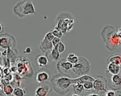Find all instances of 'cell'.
I'll list each match as a JSON object with an SVG mask.
<instances>
[{
    "label": "cell",
    "instance_id": "4",
    "mask_svg": "<svg viewBox=\"0 0 121 96\" xmlns=\"http://www.w3.org/2000/svg\"><path fill=\"white\" fill-rule=\"evenodd\" d=\"M55 20L56 23L55 28L65 33L69 32L72 28L74 19L70 13L64 11L59 13Z\"/></svg>",
    "mask_w": 121,
    "mask_h": 96
},
{
    "label": "cell",
    "instance_id": "8",
    "mask_svg": "<svg viewBox=\"0 0 121 96\" xmlns=\"http://www.w3.org/2000/svg\"><path fill=\"white\" fill-rule=\"evenodd\" d=\"M106 76L108 86L110 89L117 90L121 88V70L116 75H112L106 70Z\"/></svg>",
    "mask_w": 121,
    "mask_h": 96
},
{
    "label": "cell",
    "instance_id": "3",
    "mask_svg": "<svg viewBox=\"0 0 121 96\" xmlns=\"http://www.w3.org/2000/svg\"><path fill=\"white\" fill-rule=\"evenodd\" d=\"M17 74L21 77L30 78L34 73L33 67L29 58L25 56L17 58L15 61Z\"/></svg>",
    "mask_w": 121,
    "mask_h": 96
},
{
    "label": "cell",
    "instance_id": "6",
    "mask_svg": "<svg viewBox=\"0 0 121 96\" xmlns=\"http://www.w3.org/2000/svg\"><path fill=\"white\" fill-rule=\"evenodd\" d=\"M17 41L16 38L13 35L3 33L0 34V50L4 51L8 49H16Z\"/></svg>",
    "mask_w": 121,
    "mask_h": 96
},
{
    "label": "cell",
    "instance_id": "23",
    "mask_svg": "<svg viewBox=\"0 0 121 96\" xmlns=\"http://www.w3.org/2000/svg\"><path fill=\"white\" fill-rule=\"evenodd\" d=\"M83 86L84 87V88L85 91V93L93 90V81H86L85 82L84 84H83Z\"/></svg>",
    "mask_w": 121,
    "mask_h": 96
},
{
    "label": "cell",
    "instance_id": "17",
    "mask_svg": "<svg viewBox=\"0 0 121 96\" xmlns=\"http://www.w3.org/2000/svg\"><path fill=\"white\" fill-rule=\"evenodd\" d=\"M71 91L79 96L83 95L85 92L83 84L80 83H73L71 86Z\"/></svg>",
    "mask_w": 121,
    "mask_h": 96
},
{
    "label": "cell",
    "instance_id": "1",
    "mask_svg": "<svg viewBox=\"0 0 121 96\" xmlns=\"http://www.w3.org/2000/svg\"><path fill=\"white\" fill-rule=\"evenodd\" d=\"M69 74L57 73L52 77L50 81L53 89L60 94H65L70 91L72 78Z\"/></svg>",
    "mask_w": 121,
    "mask_h": 96
},
{
    "label": "cell",
    "instance_id": "10",
    "mask_svg": "<svg viewBox=\"0 0 121 96\" xmlns=\"http://www.w3.org/2000/svg\"><path fill=\"white\" fill-rule=\"evenodd\" d=\"M35 79L37 83L43 84L51 79V71L44 68H41L35 73Z\"/></svg>",
    "mask_w": 121,
    "mask_h": 96
},
{
    "label": "cell",
    "instance_id": "9",
    "mask_svg": "<svg viewBox=\"0 0 121 96\" xmlns=\"http://www.w3.org/2000/svg\"><path fill=\"white\" fill-rule=\"evenodd\" d=\"M73 65L67 61L64 58H60L57 61L56 67L57 70L59 73L69 74L71 72Z\"/></svg>",
    "mask_w": 121,
    "mask_h": 96
},
{
    "label": "cell",
    "instance_id": "30",
    "mask_svg": "<svg viewBox=\"0 0 121 96\" xmlns=\"http://www.w3.org/2000/svg\"><path fill=\"white\" fill-rule=\"evenodd\" d=\"M4 30V26L2 23L0 22V34L3 33Z\"/></svg>",
    "mask_w": 121,
    "mask_h": 96
},
{
    "label": "cell",
    "instance_id": "13",
    "mask_svg": "<svg viewBox=\"0 0 121 96\" xmlns=\"http://www.w3.org/2000/svg\"><path fill=\"white\" fill-rule=\"evenodd\" d=\"M35 61L36 65L40 69L46 67L49 62L47 57L42 54H37L35 57Z\"/></svg>",
    "mask_w": 121,
    "mask_h": 96
},
{
    "label": "cell",
    "instance_id": "19",
    "mask_svg": "<svg viewBox=\"0 0 121 96\" xmlns=\"http://www.w3.org/2000/svg\"><path fill=\"white\" fill-rule=\"evenodd\" d=\"M14 87L10 84H7L3 86L2 92L5 96H12Z\"/></svg>",
    "mask_w": 121,
    "mask_h": 96
},
{
    "label": "cell",
    "instance_id": "26",
    "mask_svg": "<svg viewBox=\"0 0 121 96\" xmlns=\"http://www.w3.org/2000/svg\"><path fill=\"white\" fill-rule=\"evenodd\" d=\"M60 42V38L54 37V38L52 41V43L53 47L56 46Z\"/></svg>",
    "mask_w": 121,
    "mask_h": 96
},
{
    "label": "cell",
    "instance_id": "32",
    "mask_svg": "<svg viewBox=\"0 0 121 96\" xmlns=\"http://www.w3.org/2000/svg\"><path fill=\"white\" fill-rule=\"evenodd\" d=\"M2 57V54H1V52L0 50V61L1 62V58Z\"/></svg>",
    "mask_w": 121,
    "mask_h": 96
},
{
    "label": "cell",
    "instance_id": "24",
    "mask_svg": "<svg viewBox=\"0 0 121 96\" xmlns=\"http://www.w3.org/2000/svg\"><path fill=\"white\" fill-rule=\"evenodd\" d=\"M52 32L54 37H58L60 39L64 35V33L62 32L55 28H54V29L52 31Z\"/></svg>",
    "mask_w": 121,
    "mask_h": 96
},
{
    "label": "cell",
    "instance_id": "25",
    "mask_svg": "<svg viewBox=\"0 0 121 96\" xmlns=\"http://www.w3.org/2000/svg\"><path fill=\"white\" fill-rule=\"evenodd\" d=\"M57 49V50L58 51V52L61 54L62 53H63L66 49V46L64 44V43H63L62 42H60L58 44L55 46Z\"/></svg>",
    "mask_w": 121,
    "mask_h": 96
},
{
    "label": "cell",
    "instance_id": "14",
    "mask_svg": "<svg viewBox=\"0 0 121 96\" xmlns=\"http://www.w3.org/2000/svg\"><path fill=\"white\" fill-rule=\"evenodd\" d=\"M53 47L52 41H49L45 37L40 42L39 48L42 52L43 53H45L51 50Z\"/></svg>",
    "mask_w": 121,
    "mask_h": 96
},
{
    "label": "cell",
    "instance_id": "2",
    "mask_svg": "<svg viewBox=\"0 0 121 96\" xmlns=\"http://www.w3.org/2000/svg\"><path fill=\"white\" fill-rule=\"evenodd\" d=\"M12 10L14 14L20 18L36 13L35 8L32 0L18 1L13 6Z\"/></svg>",
    "mask_w": 121,
    "mask_h": 96
},
{
    "label": "cell",
    "instance_id": "12",
    "mask_svg": "<svg viewBox=\"0 0 121 96\" xmlns=\"http://www.w3.org/2000/svg\"><path fill=\"white\" fill-rule=\"evenodd\" d=\"M45 54L49 61H57L60 59V53L58 52L56 47H53Z\"/></svg>",
    "mask_w": 121,
    "mask_h": 96
},
{
    "label": "cell",
    "instance_id": "20",
    "mask_svg": "<svg viewBox=\"0 0 121 96\" xmlns=\"http://www.w3.org/2000/svg\"><path fill=\"white\" fill-rule=\"evenodd\" d=\"M26 90L20 87H16L14 88L12 96H26Z\"/></svg>",
    "mask_w": 121,
    "mask_h": 96
},
{
    "label": "cell",
    "instance_id": "11",
    "mask_svg": "<svg viewBox=\"0 0 121 96\" xmlns=\"http://www.w3.org/2000/svg\"><path fill=\"white\" fill-rule=\"evenodd\" d=\"M43 84L36 88L34 96H50L53 89L51 84L48 82Z\"/></svg>",
    "mask_w": 121,
    "mask_h": 96
},
{
    "label": "cell",
    "instance_id": "5",
    "mask_svg": "<svg viewBox=\"0 0 121 96\" xmlns=\"http://www.w3.org/2000/svg\"><path fill=\"white\" fill-rule=\"evenodd\" d=\"M91 69V64L89 60L84 57H79L78 61L73 64L71 72L79 77L88 73Z\"/></svg>",
    "mask_w": 121,
    "mask_h": 96
},
{
    "label": "cell",
    "instance_id": "18",
    "mask_svg": "<svg viewBox=\"0 0 121 96\" xmlns=\"http://www.w3.org/2000/svg\"><path fill=\"white\" fill-rule=\"evenodd\" d=\"M107 62L113 63L116 64L121 65V55L120 54H114L109 56L107 58Z\"/></svg>",
    "mask_w": 121,
    "mask_h": 96
},
{
    "label": "cell",
    "instance_id": "7",
    "mask_svg": "<svg viewBox=\"0 0 121 96\" xmlns=\"http://www.w3.org/2000/svg\"><path fill=\"white\" fill-rule=\"evenodd\" d=\"M93 91L97 93L105 92L108 89L107 80L106 78L102 75H97L93 82Z\"/></svg>",
    "mask_w": 121,
    "mask_h": 96
},
{
    "label": "cell",
    "instance_id": "33",
    "mask_svg": "<svg viewBox=\"0 0 121 96\" xmlns=\"http://www.w3.org/2000/svg\"><path fill=\"white\" fill-rule=\"evenodd\" d=\"M0 96H3V95L2 94L0 93Z\"/></svg>",
    "mask_w": 121,
    "mask_h": 96
},
{
    "label": "cell",
    "instance_id": "22",
    "mask_svg": "<svg viewBox=\"0 0 121 96\" xmlns=\"http://www.w3.org/2000/svg\"><path fill=\"white\" fill-rule=\"evenodd\" d=\"M78 59L79 57L76 54L73 53H70L67 56L66 60L73 65L78 61Z\"/></svg>",
    "mask_w": 121,
    "mask_h": 96
},
{
    "label": "cell",
    "instance_id": "28",
    "mask_svg": "<svg viewBox=\"0 0 121 96\" xmlns=\"http://www.w3.org/2000/svg\"><path fill=\"white\" fill-rule=\"evenodd\" d=\"M31 52H32L31 48H30L29 47H27L24 50L23 53H25V54H29V53H30Z\"/></svg>",
    "mask_w": 121,
    "mask_h": 96
},
{
    "label": "cell",
    "instance_id": "29",
    "mask_svg": "<svg viewBox=\"0 0 121 96\" xmlns=\"http://www.w3.org/2000/svg\"><path fill=\"white\" fill-rule=\"evenodd\" d=\"M86 96H103L102 94L97 93L96 92H93L89 93Z\"/></svg>",
    "mask_w": 121,
    "mask_h": 96
},
{
    "label": "cell",
    "instance_id": "31",
    "mask_svg": "<svg viewBox=\"0 0 121 96\" xmlns=\"http://www.w3.org/2000/svg\"><path fill=\"white\" fill-rule=\"evenodd\" d=\"M66 96H80L78 94L74 93L73 92H72L71 90L70 92H69L67 94Z\"/></svg>",
    "mask_w": 121,
    "mask_h": 96
},
{
    "label": "cell",
    "instance_id": "15",
    "mask_svg": "<svg viewBox=\"0 0 121 96\" xmlns=\"http://www.w3.org/2000/svg\"><path fill=\"white\" fill-rule=\"evenodd\" d=\"M95 80V78L92 77L90 75L86 74L76 78H72V82L73 83H80L84 84L85 82L88 81H94Z\"/></svg>",
    "mask_w": 121,
    "mask_h": 96
},
{
    "label": "cell",
    "instance_id": "16",
    "mask_svg": "<svg viewBox=\"0 0 121 96\" xmlns=\"http://www.w3.org/2000/svg\"><path fill=\"white\" fill-rule=\"evenodd\" d=\"M121 70V65L113 63H109L107 66V71L112 75L119 74Z\"/></svg>",
    "mask_w": 121,
    "mask_h": 96
},
{
    "label": "cell",
    "instance_id": "21",
    "mask_svg": "<svg viewBox=\"0 0 121 96\" xmlns=\"http://www.w3.org/2000/svg\"><path fill=\"white\" fill-rule=\"evenodd\" d=\"M105 96H121V90L120 89H107L104 92Z\"/></svg>",
    "mask_w": 121,
    "mask_h": 96
},
{
    "label": "cell",
    "instance_id": "27",
    "mask_svg": "<svg viewBox=\"0 0 121 96\" xmlns=\"http://www.w3.org/2000/svg\"><path fill=\"white\" fill-rule=\"evenodd\" d=\"M44 37L47 38L48 40H49L50 41H52V40L53 39V38H54V35H53L52 31H49L48 32H47L46 35H45Z\"/></svg>",
    "mask_w": 121,
    "mask_h": 96
}]
</instances>
